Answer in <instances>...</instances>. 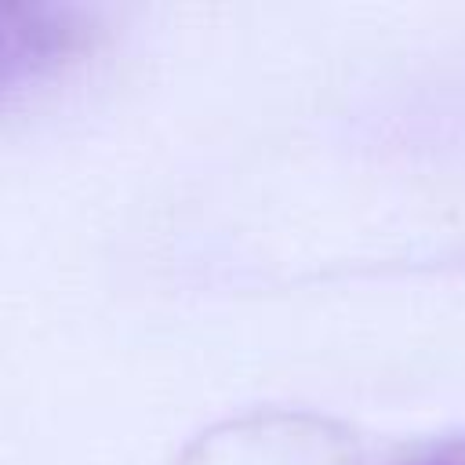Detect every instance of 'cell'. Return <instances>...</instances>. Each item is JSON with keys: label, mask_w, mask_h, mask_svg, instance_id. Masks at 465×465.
Segmentation results:
<instances>
[{"label": "cell", "mask_w": 465, "mask_h": 465, "mask_svg": "<svg viewBox=\"0 0 465 465\" xmlns=\"http://www.w3.org/2000/svg\"><path fill=\"white\" fill-rule=\"evenodd\" d=\"M403 465H465V440H443L418 454H411Z\"/></svg>", "instance_id": "6da1fadb"}]
</instances>
